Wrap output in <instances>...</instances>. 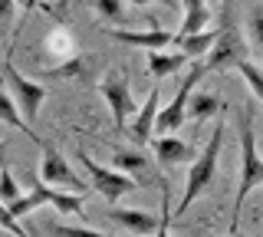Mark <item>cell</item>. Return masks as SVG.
Instances as JSON below:
<instances>
[{"mask_svg":"<svg viewBox=\"0 0 263 237\" xmlns=\"http://www.w3.org/2000/svg\"><path fill=\"white\" fill-rule=\"evenodd\" d=\"M33 4H36V0H30V7H33Z\"/></svg>","mask_w":263,"mask_h":237,"instance_id":"cell-35","label":"cell"},{"mask_svg":"<svg viewBox=\"0 0 263 237\" xmlns=\"http://www.w3.org/2000/svg\"><path fill=\"white\" fill-rule=\"evenodd\" d=\"M46 204H53L60 214H79L82 211V194H69V191H56L46 185Z\"/></svg>","mask_w":263,"mask_h":237,"instance_id":"cell-19","label":"cell"},{"mask_svg":"<svg viewBox=\"0 0 263 237\" xmlns=\"http://www.w3.org/2000/svg\"><path fill=\"white\" fill-rule=\"evenodd\" d=\"M0 237H4V231H0Z\"/></svg>","mask_w":263,"mask_h":237,"instance_id":"cell-37","label":"cell"},{"mask_svg":"<svg viewBox=\"0 0 263 237\" xmlns=\"http://www.w3.org/2000/svg\"><path fill=\"white\" fill-rule=\"evenodd\" d=\"M158 102H161V83L152 86V93H148V99L135 109V116L128 119L125 132L132 138V145H148L152 142V132H155V116H158Z\"/></svg>","mask_w":263,"mask_h":237,"instance_id":"cell-9","label":"cell"},{"mask_svg":"<svg viewBox=\"0 0 263 237\" xmlns=\"http://www.w3.org/2000/svg\"><path fill=\"white\" fill-rule=\"evenodd\" d=\"M220 105H224V102H220L214 93H191V99H187V112H184V116H191L194 122H204V119L217 116Z\"/></svg>","mask_w":263,"mask_h":237,"instance_id":"cell-16","label":"cell"},{"mask_svg":"<svg viewBox=\"0 0 263 237\" xmlns=\"http://www.w3.org/2000/svg\"><path fill=\"white\" fill-rule=\"evenodd\" d=\"M243 60H253L250 50H247V40H243V30L234 23V7H224V23L217 27V40H214V46H211V53H208V60L201 63L204 72H217V69H234L237 63H243Z\"/></svg>","mask_w":263,"mask_h":237,"instance_id":"cell-3","label":"cell"},{"mask_svg":"<svg viewBox=\"0 0 263 237\" xmlns=\"http://www.w3.org/2000/svg\"><path fill=\"white\" fill-rule=\"evenodd\" d=\"M214 40H217V27H208V30H201V33H187V37L175 33L171 46H178V53L184 56V60H201V56L211 53Z\"/></svg>","mask_w":263,"mask_h":237,"instance_id":"cell-13","label":"cell"},{"mask_svg":"<svg viewBox=\"0 0 263 237\" xmlns=\"http://www.w3.org/2000/svg\"><path fill=\"white\" fill-rule=\"evenodd\" d=\"M208 27H211V10H208V7H197V10H184V20H181L178 37L201 33V30H208Z\"/></svg>","mask_w":263,"mask_h":237,"instance_id":"cell-22","label":"cell"},{"mask_svg":"<svg viewBox=\"0 0 263 237\" xmlns=\"http://www.w3.org/2000/svg\"><path fill=\"white\" fill-rule=\"evenodd\" d=\"M40 185H53L56 191H69V194H82L86 181L72 171L69 158H63V152L56 145L43 142V161H40Z\"/></svg>","mask_w":263,"mask_h":237,"instance_id":"cell-5","label":"cell"},{"mask_svg":"<svg viewBox=\"0 0 263 237\" xmlns=\"http://www.w3.org/2000/svg\"><path fill=\"white\" fill-rule=\"evenodd\" d=\"M152 152L161 165H184V161H194V145L184 142L178 135H152Z\"/></svg>","mask_w":263,"mask_h":237,"instance_id":"cell-11","label":"cell"},{"mask_svg":"<svg viewBox=\"0 0 263 237\" xmlns=\"http://www.w3.org/2000/svg\"><path fill=\"white\" fill-rule=\"evenodd\" d=\"M82 69H86V66H82V60H79V56H72V60L66 63V66H56L53 72H40V79H60V76H79Z\"/></svg>","mask_w":263,"mask_h":237,"instance_id":"cell-26","label":"cell"},{"mask_svg":"<svg viewBox=\"0 0 263 237\" xmlns=\"http://www.w3.org/2000/svg\"><path fill=\"white\" fill-rule=\"evenodd\" d=\"M224 132H227V122H224V105L217 112V122H214V132H211V142L201 155H194L191 168H187V181H184V194L178 201V211H171V221L184 217V211L201 198L204 191L214 185V175H217V161H220V149H224Z\"/></svg>","mask_w":263,"mask_h":237,"instance_id":"cell-1","label":"cell"},{"mask_svg":"<svg viewBox=\"0 0 263 237\" xmlns=\"http://www.w3.org/2000/svg\"><path fill=\"white\" fill-rule=\"evenodd\" d=\"M0 72H4V79H7V86H10V99L16 105V112L23 116V122H36L40 116V105H43L46 99V89L36 83V79H27L20 69L13 66V60L10 56H4V66H0Z\"/></svg>","mask_w":263,"mask_h":237,"instance_id":"cell-4","label":"cell"},{"mask_svg":"<svg viewBox=\"0 0 263 237\" xmlns=\"http://www.w3.org/2000/svg\"><path fill=\"white\" fill-rule=\"evenodd\" d=\"M178 4H181V0H178ZM197 7H208V4H204V0H184V10H197Z\"/></svg>","mask_w":263,"mask_h":237,"instance_id":"cell-32","label":"cell"},{"mask_svg":"<svg viewBox=\"0 0 263 237\" xmlns=\"http://www.w3.org/2000/svg\"><path fill=\"white\" fill-rule=\"evenodd\" d=\"M49 237H112V234H99L92 227H69V224H49Z\"/></svg>","mask_w":263,"mask_h":237,"instance_id":"cell-25","label":"cell"},{"mask_svg":"<svg viewBox=\"0 0 263 237\" xmlns=\"http://www.w3.org/2000/svg\"><path fill=\"white\" fill-rule=\"evenodd\" d=\"M227 237H243V234H240V231H237V234H227Z\"/></svg>","mask_w":263,"mask_h":237,"instance_id":"cell-34","label":"cell"},{"mask_svg":"<svg viewBox=\"0 0 263 237\" xmlns=\"http://www.w3.org/2000/svg\"><path fill=\"white\" fill-rule=\"evenodd\" d=\"M237 72L243 76V83L250 86V96H253V102H263V72H260V66L253 60H243V63H237L234 66Z\"/></svg>","mask_w":263,"mask_h":237,"instance_id":"cell-20","label":"cell"},{"mask_svg":"<svg viewBox=\"0 0 263 237\" xmlns=\"http://www.w3.org/2000/svg\"><path fill=\"white\" fill-rule=\"evenodd\" d=\"M20 198V185H16L10 168H0V204H10Z\"/></svg>","mask_w":263,"mask_h":237,"instance_id":"cell-24","label":"cell"},{"mask_svg":"<svg viewBox=\"0 0 263 237\" xmlns=\"http://www.w3.org/2000/svg\"><path fill=\"white\" fill-rule=\"evenodd\" d=\"M13 4H20L23 10H30V0H13Z\"/></svg>","mask_w":263,"mask_h":237,"instance_id":"cell-33","label":"cell"},{"mask_svg":"<svg viewBox=\"0 0 263 237\" xmlns=\"http://www.w3.org/2000/svg\"><path fill=\"white\" fill-rule=\"evenodd\" d=\"M92 7H96V13H99V20L109 27V23H122L125 20V4L122 0H92Z\"/></svg>","mask_w":263,"mask_h":237,"instance_id":"cell-23","label":"cell"},{"mask_svg":"<svg viewBox=\"0 0 263 237\" xmlns=\"http://www.w3.org/2000/svg\"><path fill=\"white\" fill-rule=\"evenodd\" d=\"M243 40H247V50H250V56H257V50L263 46V7H253V10H250Z\"/></svg>","mask_w":263,"mask_h":237,"instance_id":"cell-21","label":"cell"},{"mask_svg":"<svg viewBox=\"0 0 263 237\" xmlns=\"http://www.w3.org/2000/svg\"><path fill=\"white\" fill-rule=\"evenodd\" d=\"M0 122H4V125H10V129H16V132H27L33 142L43 145V138H40L36 132H30V125L23 122L20 112H16V105H13V99H10V93H7V89H0Z\"/></svg>","mask_w":263,"mask_h":237,"instance_id":"cell-17","label":"cell"},{"mask_svg":"<svg viewBox=\"0 0 263 237\" xmlns=\"http://www.w3.org/2000/svg\"><path fill=\"white\" fill-rule=\"evenodd\" d=\"M0 231H10L13 237H27L20 224H16V217H10V211H7V204H0Z\"/></svg>","mask_w":263,"mask_h":237,"instance_id":"cell-27","label":"cell"},{"mask_svg":"<svg viewBox=\"0 0 263 237\" xmlns=\"http://www.w3.org/2000/svg\"><path fill=\"white\" fill-rule=\"evenodd\" d=\"M99 93H102L105 105L112 109L115 129H119V132H125L128 119L135 116V109H138L135 99H132V83H128V76H125V72H109V76L99 83Z\"/></svg>","mask_w":263,"mask_h":237,"instance_id":"cell-6","label":"cell"},{"mask_svg":"<svg viewBox=\"0 0 263 237\" xmlns=\"http://www.w3.org/2000/svg\"><path fill=\"white\" fill-rule=\"evenodd\" d=\"M0 66H4V60H0Z\"/></svg>","mask_w":263,"mask_h":237,"instance_id":"cell-36","label":"cell"},{"mask_svg":"<svg viewBox=\"0 0 263 237\" xmlns=\"http://www.w3.org/2000/svg\"><path fill=\"white\" fill-rule=\"evenodd\" d=\"M168 224H171V217L161 214V221H158V237H171V234H168Z\"/></svg>","mask_w":263,"mask_h":237,"instance_id":"cell-30","label":"cell"},{"mask_svg":"<svg viewBox=\"0 0 263 237\" xmlns=\"http://www.w3.org/2000/svg\"><path fill=\"white\" fill-rule=\"evenodd\" d=\"M145 60H148V72H152L155 79H168V76H175L178 69H184V56L181 53H164V50H158V53H145Z\"/></svg>","mask_w":263,"mask_h":237,"instance_id":"cell-15","label":"cell"},{"mask_svg":"<svg viewBox=\"0 0 263 237\" xmlns=\"http://www.w3.org/2000/svg\"><path fill=\"white\" fill-rule=\"evenodd\" d=\"M109 217H112L119 227H125V231L138 234V237L155 234V231H158V221H161V217H155L152 211H142V208H119V204H112V208H109Z\"/></svg>","mask_w":263,"mask_h":237,"instance_id":"cell-12","label":"cell"},{"mask_svg":"<svg viewBox=\"0 0 263 237\" xmlns=\"http://www.w3.org/2000/svg\"><path fill=\"white\" fill-rule=\"evenodd\" d=\"M40 204H46V185L36 181L30 194H20L16 201L7 204V211H10V217H23V214H30V211H36Z\"/></svg>","mask_w":263,"mask_h":237,"instance_id":"cell-18","label":"cell"},{"mask_svg":"<svg viewBox=\"0 0 263 237\" xmlns=\"http://www.w3.org/2000/svg\"><path fill=\"white\" fill-rule=\"evenodd\" d=\"M201 76H204V66L201 63H194L191 69H187V76H184V86L175 93V99H171V105H164V109L155 116V132H161V135H171V132H178L181 125H184V112H187V99H191V93L197 89V83H201Z\"/></svg>","mask_w":263,"mask_h":237,"instance_id":"cell-8","label":"cell"},{"mask_svg":"<svg viewBox=\"0 0 263 237\" xmlns=\"http://www.w3.org/2000/svg\"><path fill=\"white\" fill-rule=\"evenodd\" d=\"M7 152H10V145L0 138V168H7Z\"/></svg>","mask_w":263,"mask_h":237,"instance_id":"cell-31","label":"cell"},{"mask_svg":"<svg viewBox=\"0 0 263 237\" xmlns=\"http://www.w3.org/2000/svg\"><path fill=\"white\" fill-rule=\"evenodd\" d=\"M122 4H132V7H148V4H164V7H171V10H178V0H122Z\"/></svg>","mask_w":263,"mask_h":237,"instance_id":"cell-29","label":"cell"},{"mask_svg":"<svg viewBox=\"0 0 263 237\" xmlns=\"http://www.w3.org/2000/svg\"><path fill=\"white\" fill-rule=\"evenodd\" d=\"M263 185V158L257 149V129H253V109H243L240 116V188L234 198V221H230V234L240 231V211L247 198Z\"/></svg>","mask_w":263,"mask_h":237,"instance_id":"cell-2","label":"cell"},{"mask_svg":"<svg viewBox=\"0 0 263 237\" xmlns=\"http://www.w3.org/2000/svg\"><path fill=\"white\" fill-rule=\"evenodd\" d=\"M102 30L112 40L128 43V46H138V50H145V53H158V50H164V46H171V40H175L171 30H161V27H155V23L148 30H125V27H102Z\"/></svg>","mask_w":263,"mask_h":237,"instance_id":"cell-10","label":"cell"},{"mask_svg":"<svg viewBox=\"0 0 263 237\" xmlns=\"http://www.w3.org/2000/svg\"><path fill=\"white\" fill-rule=\"evenodd\" d=\"M13 0H0V37H7V30L13 27Z\"/></svg>","mask_w":263,"mask_h":237,"instance_id":"cell-28","label":"cell"},{"mask_svg":"<svg viewBox=\"0 0 263 237\" xmlns=\"http://www.w3.org/2000/svg\"><path fill=\"white\" fill-rule=\"evenodd\" d=\"M112 165H115V171L128 175L132 181H138V178H145L148 171H152L148 158H145L142 152H135V149H119V152L112 155Z\"/></svg>","mask_w":263,"mask_h":237,"instance_id":"cell-14","label":"cell"},{"mask_svg":"<svg viewBox=\"0 0 263 237\" xmlns=\"http://www.w3.org/2000/svg\"><path fill=\"white\" fill-rule=\"evenodd\" d=\"M76 158H79V165L86 168V175H89V185H92V188H96V191L102 194V198L109 201V204H115V201L122 198V194H128L132 188H138V181H132L128 175H122V171H115V168H102L99 161H92V158H89V155L82 152V149H79V155H76Z\"/></svg>","mask_w":263,"mask_h":237,"instance_id":"cell-7","label":"cell"}]
</instances>
